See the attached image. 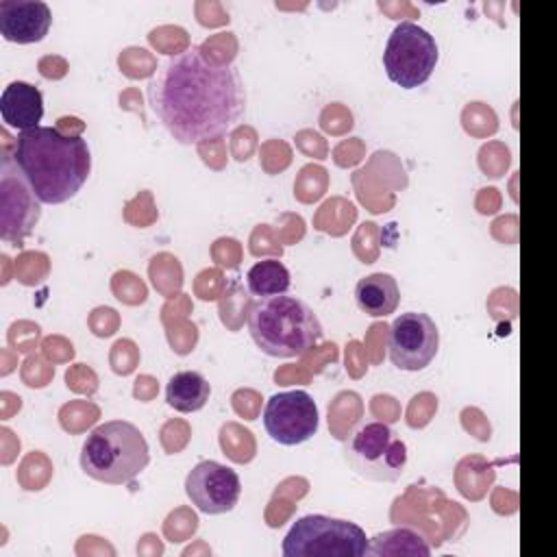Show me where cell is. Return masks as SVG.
Masks as SVG:
<instances>
[{
    "instance_id": "obj_1",
    "label": "cell",
    "mask_w": 557,
    "mask_h": 557,
    "mask_svg": "<svg viewBox=\"0 0 557 557\" xmlns=\"http://www.w3.org/2000/svg\"><path fill=\"white\" fill-rule=\"evenodd\" d=\"M148 104L178 144L226 135L246 113V87L235 65L191 46L163 61L148 83Z\"/></svg>"
},
{
    "instance_id": "obj_2",
    "label": "cell",
    "mask_w": 557,
    "mask_h": 557,
    "mask_svg": "<svg viewBox=\"0 0 557 557\" xmlns=\"http://www.w3.org/2000/svg\"><path fill=\"white\" fill-rule=\"evenodd\" d=\"M13 161L44 205H61L76 196L91 172V152L83 137L52 126L22 131Z\"/></svg>"
},
{
    "instance_id": "obj_3",
    "label": "cell",
    "mask_w": 557,
    "mask_h": 557,
    "mask_svg": "<svg viewBox=\"0 0 557 557\" xmlns=\"http://www.w3.org/2000/svg\"><path fill=\"white\" fill-rule=\"evenodd\" d=\"M248 331L257 348L270 357H300L322 342L315 311L296 296H263L248 309Z\"/></svg>"
},
{
    "instance_id": "obj_4",
    "label": "cell",
    "mask_w": 557,
    "mask_h": 557,
    "mask_svg": "<svg viewBox=\"0 0 557 557\" xmlns=\"http://www.w3.org/2000/svg\"><path fill=\"white\" fill-rule=\"evenodd\" d=\"M150 461L144 433L126 420L98 424L83 442L81 470L109 485L133 481Z\"/></svg>"
},
{
    "instance_id": "obj_5",
    "label": "cell",
    "mask_w": 557,
    "mask_h": 557,
    "mask_svg": "<svg viewBox=\"0 0 557 557\" xmlns=\"http://www.w3.org/2000/svg\"><path fill=\"white\" fill-rule=\"evenodd\" d=\"M344 459L361 479L392 483L407 470V446L385 422L366 420L346 437Z\"/></svg>"
},
{
    "instance_id": "obj_6",
    "label": "cell",
    "mask_w": 557,
    "mask_h": 557,
    "mask_svg": "<svg viewBox=\"0 0 557 557\" xmlns=\"http://www.w3.org/2000/svg\"><path fill=\"white\" fill-rule=\"evenodd\" d=\"M366 531L344 518L309 513L298 518L285 540V557H366Z\"/></svg>"
},
{
    "instance_id": "obj_7",
    "label": "cell",
    "mask_w": 557,
    "mask_h": 557,
    "mask_svg": "<svg viewBox=\"0 0 557 557\" xmlns=\"http://www.w3.org/2000/svg\"><path fill=\"white\" fill-rule=\"evenodd\" d=\"M440 59L435 37L413 22H400L387 37L383 67L392 83L403 89L424 85Z\"/></svg>"
},
{
    "instance_id": "obj_8",
    "label": "cell",
    "mask_w": 557,
    "mask_h": 557,
    "mask_svg": "<svg viewBox=\"0 0 557 557\" xmlns=\"http://www.w3.org/2000/svg\"><path fill=\"white\" fill-rule=\"evenodd\" d=\"M41 200L35 196L26 176L13 161H0V237L7 244H22L41 215Z\"/></svg>"
},
{
    "instance_id": "obj_9",
    "label": "cell",
    "mask_w": 557,
    "mask_h": 557,
    "mask_svg": "<svg viewBox=\"0 0 557 557\" xmlns=\"http://www.w3.org/2000/svg\"><path fill=\"white\" fill-rule=\"evenodd\" d=\"M389 361L405 372L424 370L437 355L440 331L431 315L422 311L400 313L387 335Z\"/></svg>"
},
{
    "instance_id": "obj_10",
    "label": "cell",
    "mask_w": 557,
    "mask_h": 557,
    "mask_svg": "<svg viewBox=\"0 0 557 557\" xmlns=\"http://www.w3.org/2000/svg\"><path fill=\"white\" fill-rule=\"evenodd\" d=\"M263 426L268 435L283 444L296 446L315 435L320 426L318 405L305 389L278 392L263 407Z\"/></svg>"
},
{
    "instance_id": "obj_11",
    "label": "cell",
    "mask_w": 557,
    "mask_h": 557,
    "mask_svg": "<svg viewBox=\"0 0 557 557\" xmlns=\"http://www.w3.org/2000/svg\"><path fill=\"white\" fill-rule=\"evenodd\" d=\"M185 494L191 505L209 516L231 511L242 494L237 472L213 459L198 461L185 476Z\"/></svg>"
},
{
    "instance_id": "obj_12",
    "label": "cell",
    "mask_w": 557,
    "mask_h": 557,
    "mask_svg": "<svg viewBox=\"0 0 557 557\" xmlns=\"http://www.w3.org/2000/svg\"><path fill=\"white\" fill-rule=\"evenodd\" d=\"M50 24V7L41 0H0V33L7 41H41L48 35Z\"/></svg>"
},
{
    "instance_id": "obj_13",
    "label": "cell",
    "mask_w": 557,
    "mask_h": 557,
    "mask_svg": "<svg viewBox=\"0 0 557 557\" xmlns=\"http://www.w3.org/2000/svg\"><path fill=\"white\" fill-rule=\"evenodd\" d=\"M0 113L2 122L20 133L35 128L44 117V96L35 85L13 81L0 96Z\"/></svg>"
},
{
    "instance_id": "obj_14",
    "label": "cell",
    "mask_w": 557,
    "mask_h": 557,
    "mask_svg": "<svg viewBox=\"0 0 557 557\" xmlns=\"http://www.w3.org/2000/svg\"><path fill=\"white\" fill-rule=\"evenodd\" d=\"M355 300L366 315L385 318L396 311L400 302V289L392 274L374 272L357 281Z\"/></svg>"
},
{
    "instance_id": "obj_15",
    "label": "cell",
    "mask_w": 557,
    "mask_h": 557,
    "mask_svg": "<svg viewBox=\"0 0 557 557\" xmlns=\"http://www.w3.org/2000/svg\"><path fill=\"white\" fill-rule=\"evenodd\" d=\"M209 394H211L209 381L196 370L176 372L165 387L168 405L181 413H194L202 409L209 400Z\"/></svg>"
},
{
    "instance_id": "obj_16",
    "label": "cell",
    "mask_w": 557,
    "mask_h": 557,
    "mask_svg": "<svg viewBox=\"0 0 557 557\" xmlns=\"http://www.w3.org/2000/svg\"><path fill=\"white\" fill-rule=\"evenodd\" d=\"M368 555H376V557H398V555H411V557H429L431 548L424 542V537L407 527H398V529H389L383 533H376L370 542H368Z\"/></svg>"
},
{
    "instance_id": "obj_17",
    "label": "cell",
    "mask_w": 557,
    "mask_h": 557,
    "mask_svg": "<svg viewBox=\"0 0 557 557\" xmlns=\"http://www.w3.org/2000/svg\"><path fill=\"white\" fill-rule=\"evenodd\" d=\"M246 283L252 296L263 298V296L285 294L292 285V278H289V270L278 259H263L248 270Z\"/></svg>"
}]
</instances>
